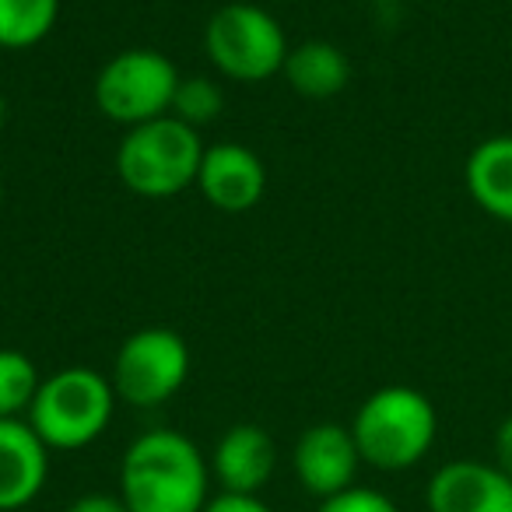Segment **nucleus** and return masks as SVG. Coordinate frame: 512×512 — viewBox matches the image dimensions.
<instances>
[{
  "label": "nucleus",
  "mask_w": 512,
  "mask_h": 512,
  "mask_svg": "<svg viewBox=\"0 0 512 512\" xmlns=\"http://www.w3.org/2000/svg\"><path fill=\"white\" fill-rule=\"evenodd\" d=\"M67 512H130L127 502L120 495H102V491H92V495H81L67 505Z\"/></svg>",
  "instance_id": "obj_20"
},
{
  "label": "nucleus",
  "mask_w": 512,
  "mask_h": 512,
  "mask_svg": "<svg viewBox=\"0 0 512 512\" xmlns=\"http://www.w3.org/2000/svg\"><path fill=\"white\" fill-rule=\"evenodd\" d=\"M197 190L204 193L207 204L218 207V211L242 214L260 204V197H264L267 169H264V162H260V155L249 151L246 144L221 141L204 151Z\"/></svg>",
  "instance_id": "obj_10"
},
{
  "label": "nucleus",
  "mask_w": 512,
  "mask_h": 512,
  "mask_svg": "<svg viewBox=\"0 0 512 512\" xmlns=\"http://www.w3.org/2000/svg\"><path fill=\"white\" fill-rule=\"evenodd\" d=\"M316 512H400V509H397V502H393L390 495H383V491L358 488V484H355V488L341 491V495L323 498Z\"/></svg>",
  "instance_id": "obj_18"
},
{
  "label": "nucleus",
  "mask_w": 512,
  "mask_h": 512,
  "mask_svg": "<svg viewBox=\"0 0 512 512\" xmlns=\"http://www.w3.org/2000/svg\"><path fill=\"white\" fill-rule=\"evenodd\" d=\"M60 18V0H0V50H32Z\"/></svg>",
  "instance_id": "obj_15"
},
{
  "label": "nucleus",
  "mask_w": 512,
  "mask_h": 512,
  "mask_svg": "<svg viewBox=\"0 0 512 512\" xmlns=\"http://www.w3.org/2000/svg\"><path fill=\"white\" fill-rule=\"evenodd\" d=\"M211 477L221 491L232 495H260L278 467V446L260 425H232L211 453Z\"/></svg>",
  "instance_id": "obj_12"
},
{
  "label": "nucleus",
  "mask_w": 512,
  "mask_h": 512,
  "mask_svg": "<svg viewBox=\"0 0 512 512\" xmlns=\"http://www.w3.org/2000/svg\"><path fill=\"white\" fill-rule=\"evenodd\" d=\"M439 432L432 400L414 386H383L362 400L351 435L362 463L376 470H411L428 456Z\"/></svg>",
  "instance_id": "obj_2"
},
{
  "label": "nucleus",
  "mask_w": 512,
  "mask_h": 512,
  "mask_svg": "<svg viewBox=\"0 0 512 512\" xmlns=\"http://www.w3.org/2000/svg\"><path fill=\"white\" fill-rule=\"evenodd\" d=\"M116 411V390L102 372L71 365L39 383L29 407V425L46 442V449L74 453L99 439Z\"/></svg>",
  "instance_id": "obj_4"
},
{
  "label": "nucleus",
  "mask_w": 512,
  "mask_h": 512,
  "mask_svg": "<svg viewBox=\"0 0 512 512\" xmlns=\"http://www.w3.org/2000/svg\"><path fill=\"white\" fill-rule=\"evenodd\" d=\"M425 502L428 512H512V477L484 460L442 463Z\"/></svg>",
  "instance_id": "obj_9"
},
{
  "label": "nucleus",
  "mask_w": 512,
  "mask_h": 512,
  "mask_svg": "<svg viewBox=\"0 0 512 512\" xmlns=\"http://www.w3.org/2000/svg\"><path fill=\"white\" fill-rule=\"evenodd\" d=\"M204 50L214 71L225 74L228 81L260 85L285 71L292 46L271 11L235 0L211 15L204 29Z\"/></svg>",
  "instance_id": "obj_5"
},
{
  "label": "nucleus",
  "mask_w": 512,
  "mask_h": 512,
  "mask_svg": "<svg viewBox=\"0 0 512 512\" xmlns=\"http://www.w3.org/2000/svg\"><path fill=\"white\" fill-rule=\"evenodd\" d=\"M50 474V449L25 418H0V512H18L39 498Z\"/></svg>",
  "instance_id": "obj_11"
},
{
  "label": "nucleus",
  "mask_w": 512,
  "mask_h": 512,
  "mask_svg": "<svg viewBox=\"0 0 512 512\" xmlns=\"http://www.w3.org/2000/svg\"><path fill=\"white\" fill-rule=\"evenodd\" d=\"M358 467H362V453H358L351 428L323 421V425L306 428L295 439L292 470L302 488L320 498V502L355 488Z\"/></svg>",
  "instance_id": "obj_8"
},
{
  "label": "nucleus",
  "mask_w": 512,
  "mask_h": 512,
  "mask_svg": "<svg viewBox=\"0 0 512 512\" xmlns=\"http://www.w3.org/2000/svg\"><path fill=\"white\" fill-rule=\"evenodd\" d=\"M4 120H8V99H4V92H0V127H4Z\"/></svg>",
  "instance_id": "obj_22"
},
{
  "label": "nucleus",
  "mask_w": 512,
  "mask_h": 512,
  "mask_svg": "<svg viewBox=\"0 0 512 512\" xmlns=\"http://www.w3.org/2000/svg\"><path fill=\"white\" fill-rule=\"evenodd\" d=\"M495 467L512 477V414L498 425V432H495Z\"/></svg>",
  "instance_id": "obj_21"
},
{
  "label": "nucleus",
  "mask_w": 512,
  "mask_h": 512,
  "mask_svg": "<svg viewBox=\"0 0 512 512\" xmlns=\"http://www.w3.org/2000/svg\"><path fill=\"white\" fill-rule=\"evenodd\" d=\"M463 179L481 211L512 225V134H495L470 151Z\"/></svg>",
  "instance_id": "obj_13"
},
{
  "label": "nucleus",
  "mask_w": 512,
  "mask_h": 512,
  "mask_svg": "<svg viewBox=\"0 0 512 512\" xmlns=\"http://www.w3.org/2000/svg\"><path fill=\"white\" fill-rule=\"evenodd\" d=\"M0 204H4V183H0Z\"/></svg>",
  "instance_id": "obj_23"
},
{
  "label": "nucleus",
  "mask_w": 512,
  "mask_h": 512,
  "mask_svg": "<svg viewBox=\"0 0 512 512\" xmlns=\"http://www.w3.org/2000/svg\"><path fill=\"white\" fill-rule=\"evenodd\" d=\"M179 88V71L158 50H123L106 60L95 78V106L106 120L123 127H141L172 113V95Z\"/></svg>",
  "instance_id": "obj_6"
},
{
  "label": "nucleus",
  "mask_w": 512,
  "mask_h": 512,
  "mask_svg": "<svg viewBox=\"0 0 512 512\" xmlns=\"http://www.w3.org/2000/svg\"><path fill=\"white\" fill-rule=\"evenodd\" d=\"M204 512H271V505L260 502V495H232V491H221L218 498L204 505Z\"/></svg>",
  "instance_id": "obj_19"
},
{
  "label": "nucleus",
  "mask_w": 512,
  "mask_h": 512,
  "mask_svg": "<svg viewBox=\"0 0 512 512\" xmlns=\"http://www.w3.org/2000/svg\"><path fill=\"white\" fill-rule=\"evenodd\" d=\"M281 74L288 78L292 92L306 95V99H334L348 88L351 60L341 46L327 43V39H309V43L288 50Z\"/></svg>",
  "instance_id": "obj_14"
},
{
  "label": "nucleus",
  "mask_w": 512,
  "mask_h": 512,
  "mask_svg": "<svg viewBox=\"0 0 512 512\" xmlns=\"http://www.w3.org/2000/svg\"><path fill=\"white\" fill-rule=\"evenodd\" d=\"M190 376V348L169 327H144L120 344L113 362L116 400L130 407H162Z\"/></svg>",
  "instance_id": "obj_7"
},
{
  "label": "nucleus",
  "mask_w": 512,
  "mask_h": 512,
  "mask_svg": "<svg viewBox=\"0 0 512 512\" xmlns=\"http://www.w3.org/2000/svg\"><path fill=\"white\" fill-rule=\"evenodd\" d=\"M39 372L25 351L0 348V418H22L29 414L39 393Z\"/></svg>",
  "instance_id": "obj_16"
},
{
  "label": "nucleus",
  "mask_w": 512,
  "mask_h": 512,
  "mask_svg": "<svg viewBox=\"0 0 512 512\" xmlns=\"http://www.w3.org/2000/svg\"><path fill=\"white\" fill-rule=\"evenodd\" d=\"M204 151L197 130L176 116H158L127 130L116 151V172L137 197L169 200L197 183Z\"/></svg>",
  "instance_id": "obj_3"
},
{
  "label": "nucleus",
  "mask_w": 512,
  "mask_h": 512,
  "mask_svg": "<svg viewBox=\"0 0 512 512\" xmlns=\"http://www.w3.org/2000/svg\"><path fill=\"white\" fill-rule=\"evenodd\" d=\"M211 463L176 428H151L127 446L120 498L130 512H204Z\"/></svg>",
  "instance_id": "obj_1"
},
{
  "label": "nucleus",
  "mask_w": 512,
  "mask_h": 512,
  "mask_svg": "<svg viewBox=\"0 0 512 512\" xmlns=\"http://www.w3.org/2000/svg\"><path fill=\"white\" fill-rule=\"evenodd\" d=\"M221 106H225V95L214 85L211 78L197 74V78H179V88L172 95V113L176 120H183L186 127L200 130L207 123H214L221 116Z\"/></svg>",
  "instance_id": "obj_17"
}]
</instances>
